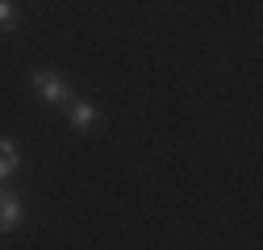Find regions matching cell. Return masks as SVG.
Segmentation results:
<instances>
[{"label": "cell", "mask_w": 263, "mask_h": 250, "mask_svg": "<svg viewBox=\"0 0 263 250\" xmlns=\"http://www.w3.org/2000/svg\"><path fill=\"white\" fill-rule=\"evenodd\" d=\"M29 88H34V92H38V96H42L50 109H67V105H71V96H76V92H71V84L63 79L59 71H50V67H38L34 75H29Z\"/></svg>", "instance_id": "6da1fadb"}, {"label": "cell", "mask_w": 263, "mask_h": 250, "mask_svg": "<svg viewBox=\"0 0 263 250\" xmlns=\"http://www.w3.org/2000/svg\"><path fill=\"white\" fill-rule=\"evenodd\" d=\"M67 121H71V130H92L96 125V105L92 100H80V96H71V105H67Z\"/></svg>", "instance_id": "7a4b0ae2"}, {"label": "cell", "mask_w": 263, "mask_h": 250, "mask_svg": "<svg viewBox=\"0 0 263 250\" xmlns=\"http://www.w3.org/2000/svg\"><path fill=\"white\" fill-rule=\"evenodd\" d=\"M21 217H25V204H21V196H5V204H0V234H13L17 225H21Z\"/></svg>", "instance_id": "3957f363"}, {"label": "cell", "mask_w": 263, "mask_h": 250, "mask_svg": "<svg viewBox=\"0 0 263 250\" xmlns=\"http://www.w3.org/2000/svg\"><path fill=\"white\" fill-rule=\"evenodd\" d=\"M17 5H13V0H0V29H5V34H13V29H17Z\"/></svg>", "instance_id": "277c9868"}, {"label": "cell", "mask_w": 263, "mask_h": 250, "mask_svg": "<svg viewBox=\"0 0 263 250\" xmlns=\"http://www.w3.org/2000/svg\"><path fill=\"white\" fill-rule=\"evenodd\" d=\"M0 159H5L13 171L21 167V150H17V142H13V138H0Z\"/></svg>", "instance_id": "5b68a950"}, {"label": "cell", "mask_w": 263, "mask_h": 250, "mask_svg": "<svg viewBox=\"0 0 263 250\" xmlns=\"http://www.w3.org/2000/svg\"><path fill=\"white\" fill-rule=\"evenodd\" d=\"M9 175H13V167H9V163H5V159H0V183H5V179H9Z\"/></svg>", "instance_id": "8992f818"}, {"label": "cell", "mask_w": 263, "mask_h": 250, "mask_svg": "<svg viewBox=\"0 0 263 250\" xmlns=\"http://www.w3.org/2000/svg\"><path fill=\"white\" fill-rule=\"evenodd\" d=\"M5 196H9V187H5V183H0V204H5Z\"/></svg>", "instance_id": "52a82bcc"}]
</instances>
